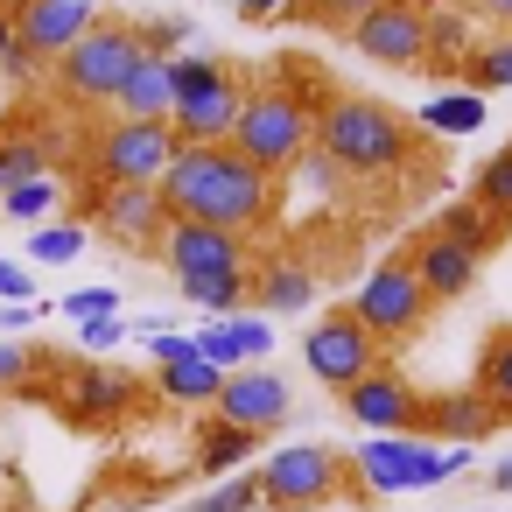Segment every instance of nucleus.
Returning <instances> with one entry per match:
<instances>
[{
  "label": "nucleus",
  "instance_id": "nucleus-1",
  "mask_svg": "<svg viewBox=\"0 0 512 512\" xmlns=\"http://www.w3.org/2000/svg\"><path fill=\"white\" fill-rule=\"evenodd\" d=\"M162 190V204H169V218H190V225H218V232H260L267 218H274V176L267 169H253L246 155H232V148H176V162H169V176L155 183Z\"/></svg>",
  "mask_w": 512,
  "mask_h": 512
},
{
  "label": "nucleus",
  "instance_id": "nucleus-2",
  "mask_svg": "<svg viewBox=\"0 0 512 512\" xmlns=\"http://www.w3.org/2000/svg\"><path fill=\"white\" fill-rule=\"evenodd\" d=\"M316 148L351 176H393L414 155V127L379 99H330L316 113Z\"/></svg>",
  "mask_w": 512,
  "mask_h": 512
},
{
  "label": "nucleus",
  "instance_id": "nucleus-3",
  "mask_svg": "<svg viewBox=\"0 0 512 512\" xmlns=\"http://www.w3.org/2000/svg\"><path fill=\"white\" fill-rule=\"evenodd\" d=\"M246 113V85L218 57H176V148H232V127Z\"/></svg>",
  "mask_w": 512,
  "mask_h": 512
},
{
  "label": "nucleus",
  "instance_id": "nucleus-4",
  "mask_svg": "<svg viewBox=\"0 0 512 512\" xmlns=\"http://www.w3.org/2000/svg\"><path fill=\"white\" fill-rule=\"evenodd\" d=\"M309 148H316V113L295 92H246V113L232 127V155L281 176V169H302Z\"/></svg>",
  "mask_w": 512,
  "mask_h": 512
},
{
  "label": "nucleus",
  "instance_id": "nucleus-5",
  "mask_svg": "<svg viewBox=\"0 0 512 512\" xmlns=\"http://www.w3.org/2000/svg\"><path fill=\"white\" fill-rule=\"evenodd\" d=\"M141 29L134 22H99L71 57H57V92L71 106H113V92L127 85V71L141 64Z\"/></svg>",
  "mask_w": 512,
  "mask_h": 512
},
{
  "label": "nucleus",
  "instance_id": "nucleus-6",
  "mask_svg": "<svg viewBox=\"0 0 512 512\" xmlns=\"http://www.w3.org/2000/svg\"><path fill=\"white\" fill-rule=\"evenodd\" d=\"M176 162V134L169 127H134V120H106L92 134V176L106 190H155Z\"/></svg>",
  "mask_w": 512,
  "mask_h": 512
},
{
  "label": "nucleus",
  "instance_id": "nucleus-7",
  "mask_svg": "<svg viewBox=\"0 0 512 512\" xmlns=\"http://www.w3.org/2000/svg\"><path fill=\"white\" fill-rule=\"evenodd\" d=\"M428 288L414 281V267L407 260H386V267H372L365 281H358V295H351V316L379 337V344H407V337H421V323H428Z\"/></svg>",
  "mask_w": 512,
  "mask_h": 512
},
{
  "label": "nucleus",
  "instance_id": "nucleus-8",
  "mask_svg": "<svg viewBox=\"0 0 512 512\" xmlns=\"http://www.w3.org/2000/svg\"><path fill=\"white\" fill-rule=\"evenodd\" d=\"M351 477H358L365 498H393V491H428L449 470H442V449L421 442V435H372V442L351 449Z\"/></svg>",
  "mask_w": 512,
  "mask_h": 512
},
{
  "label": "nucleus",
  "instance_id": "nucleus-9",
  "mask_svg": "<svg viewBox=\"0 0 512 512\" xmlns=\"http://www.w3.org/2000/svg\"><path fill=\"white\" fill-rule=\"evenodd\" d=\"M260 491L274 512H309V505H330L344 491V456L330 442H295V449H274L260 463Z\"/></svg>",
  "mask_w": 512,
  "mask_h": 512
},
{
  "label": "nucleus",
  "instance_id": "nucleus-10",
  "mask_svg": "<svg viewBox=\"0 0 512 512\" xmlns=\"http://www.w3.org/2000/svg\"><path fill=\"white\" fill-rule=\"evenodd\" d=\"M302 365H309V379H316V386L351 393L365 372H379V337H372L351 309H337V316H323V323L302 337Z\"/></svg>",
  "mask_w": 512,
  "mask_h": 512
},
{
  "label": "nucleus",
  "instance_id": "nucleus-11",
  "mask_svg": "<svg viewBox=\"0 0 512 512\" xmlns=\"http://www.w3.org/2000/svg\"><path fill=\"white\" fill-rule=\"evenodd\" d=\"M351 50L386 64V71H421V57H428V8L421 0H379V8L351 29Z\"/></svg>",
  "mask_w": 512,
  "mask_h": 512
},
{
  "label": "nucleus",
  "instance_id": "nucleus-12",
  "mask_svg": "<svg viewBox=\"0 0 512 512\" xmlns=\"http://www.w3.org/2000/svg\"><path fill=\"white\" fill-rule=\"evenodd\" d=\"M92 225H99V239H113L120 253H162V239H169L176 218H169L162 190H106V183H99Z\"/></svg>",
  "mask_w": 512,
  "mask_h": 512
},
{
  "label": "nucleus",
  "instance_id": "nucleus-13",
  "mask_svg": "<svg viewBox=\"0 0 512 512\" xmlns=\"http://www.w3.org/2000/svg\"><path fill=\"white\" fill-rule=\"evenodd\" d=\"M106 15H99V0H15V36H22V50L43 64H57V57H71L92 29H99Z\"/></svg>",
  "mask_w": 512,
  "mask_h": 512
},
{
  "label": "nucleus",
  "instance_id": "nucleus-14",
  "mask_svg": "<svg viewBox=\"0 0 512 512\" xmlns=\"http://www.w3.org/2000/svg\"><path fill=\"white\" fill-rule=\"evenodd\" d=\"M134 393H141V379L127 365H106V358H85L64 372V414L78 428H113L120 414H134Z\"/></svg>",
  "mask_w": 512,
  "mask_h": 512
},
{
  "label": "nucleus",
  "instance_id": "nucleus-15",
  "mask_svg": "<svg viewBox=\"0 0 512 512\" xmlns=\"http://www.w3.org/2000/svg\"><path fill=\"white\" fill-rule=\"evenodd\" d=\"M337 400H344V414H351L365 435H421V407H428V400H421L400 372H386V365L365 372V379H358L351 393H337Z\"/></svg>",
  "mask_w": 512,
  "mask_h": 512
},
{
  "label": "nucleus",
  "instance_id": "nucleus-16",
  "mask_svg": "<svg viewBox=\"0 0 512 512\" xmlns=\"http://www.w3.org/2000/svg\"><path fill=\"white\" fill-rule=\"evenodd\" d=\"M162 267H169L176 281L246 274V239H239V232H218V225H190V218H176L169 239H162Z\"/></svg>",
  "mask_w": 512,
  "mask_h": 512
},
{
  "label": "nucleus",
  "instance_id": "nucleus-17",
  "mask_svg": "<svg viewBox=\"0 0 512 512\" xmlns=\"http://www.w3.org/2000/svg\"><path fill=\"white\" fill-rule=\"evenodd\" d=\"M218 421H232V428H253V435H267V428H281L288 421V379L281 372H267V365H246V372H232L225 386H218Z\"/></svg>",
  "mask_w": 512,
  "mask_h": 512
},
{
  "label": "nucleus",
  "instance_id": "nucleus-18",
  "mask_svg": "<svg viewBox=\"0 0 512 512\" xmlns=\"http://www.w3.org/2000/svg\"><path fill=\"white\" fill-rule=\"evenodd\" d=\"M407 267H414V281L428 288V302H463V295L477 288V274H484V260L463 253V246H449L442 232H421L414 253H407Z\"/></svg>",
  "mask_w": 512,
  "mask_h": 512
},
{
  "label": "nucleus",
  "instance_id": "nucleus-19",
  "mask_svg": "<svg viewBox=\"0 0 512 512\" xmlns=\"http://www.w3.org/2000/svg\"><path fill=\"white\" fill-rule=\"evenodd\" d=\"M169 113H176V57H141L127 71V85L113 92V120L169 127Z\"/></svg>",
  "mask_w": 512,
  "mask_h": 512
},
{
  "label": "nucleus",
  "instance_id": "nucleus-20",
  "mask_svg": "<svg viewBox=\"0 0 512 512\" xmlns=\"http://www.w3.org/2000/svg\"><path fill=\"white\" fill-rule=\"evenodd\" d=\"M267 351H274V323L267 316H218V323L197 330V358H211L225 379L246 372V365H260Z\"/></svg>",
  "mask_w": 512,
  "mask_h": 512
},
{
  "label": "nucleus",
  "instance_id": "nucleus-21",
  "mask_svg": "<svg viewBox=\"0 0 512 512\" xmlns=\"http://www.w3.org/2000/svg\"><path fill=\"white\" fill-rule=\"evenodd\" d=\"M491 428H505V421H498V407H491L477 386H470V393H442V400L421 407V442L442 435L449 449H470V442H484Z\"/></svg>",
  "mask_w": 512,
  "mask_h": 512
},
{
  "label": "nucleus",
  "instance_id": "nucleus-22",
  "mask_svg": "<svg viewBox=\"0 0 512 512\" xmlns=\"http://www.w3.org/2000/svg\"><path fill=\"white\" fill-rule=\"evenodd\" d=\"M477 57V29H470V8H428V57H421V71L449 92L456 78H463V64Z\"/></svg>",
  "mask_w": 512,
  "mask_h": 512
},
{
  "label": "nucleus",
  "instance_id": "nucleus-23",
  "mask_svg": "<svg viewBox=\"0 0 512 512\" xmlns=\"http://www.w3.org/2000/svg\"><path fill=\"white\" fill-rule=\"evenodd\" d=\"M414 120H421V134H477V127H484V92L449 85V92H435Z\"/></svg>",
  "mask_w": 512,
  "mask_h": 512
},
{
  "label": "nucleus",
  "instance_id": "nucleus-24",
  "mask_svg": "<svg viewBox=\"0 0 512 512\" xmlns=\"http://www.w3.org/2000/svg\"><path fill=\"white\" fill-rule=\"evenodd\" d=\"M253 449H260V435H253V428L211 421V428H204V442H197V470H211V477H239Z\"/></svg>",
  "mask_w": 512,
  "mask_h": 512
},
{
  "label": "nucleus",
  "instance_id": "nucleus-25",
  "mask_svg": "<svg viewBox=\"0 0 512 512\" xmlns=\"http://www.w3.org/2000/svg\"><path fill=\"white\" fill-rule=\"evenodd\" d=\"M435 232H442L449 246H463V253H477V260H484V253H491V246L505 239V225H498V218H491L484 204H449V211L435 218Z\"/></svg>",
  "mask_w": 512,
  "mask_h": 512
},
{
  "label": "nucleus",
  "instance_id": "nucleus-26",
  "mask_svg": "<svg viewBox=\"0 0 512 512\" xmlns=\"http://www.w3.org/2000/svg\"><path fill=\"white\" fill-rule=\"evenodd\" d=\"M176 288H183V302L204 309L211 323H218V316H246V302H253V274H211V281H176Z\"/></svg>",
  "mask_w": 512,
  "mask_h": 512
},
{
  "label": "nucleus",
  "instance_id": "nucleus-27",
  "mask_svg": "<svg viewBox=\"0 0 512 512\" xmlns=\"http://www.w3.org/2000/svg\"><path fill=\"white\" fill-rule=\"evenodd\" d=\"M218 386H225V372L211 365V358H176V365H162V393L176 400V407H204V400H218Z\"/></svg>",
  "mask_w": 512,
  "mask_h": 512
},
{
  "label": "nucleus",
  "instance_id": "nucleus-28",
  "mask_svg": "<svg viewBox=\"0 0 512 512\" xmlns=\"http://www.w3.org/2000/svg\"><path fill=\"white\" fill-rule=\"evenodd\" d=\"M477 393L498 407V421H512V330H491V344L477 351Z\"/></svg>",
  "mask_w": 512,
  "mask_h": 512
},
{
  "label": "nucleus",
  "instance_id": "nucleus-29",
  "mask_svg": "<svg viewBox=\"0 0 512 512\" xmlns=\"http://www.w3.org/2000/svg\"><path fill=\"white\" fill-rule=\"evenodd\" d=\"M253 295H260V316H295V309H309L316 281H309V267H267Z\"/></svg>",
  "mask_w": 512,
  "mask_h": 512
},
{
  "label": "nucleus",
  "instance_id": "nucleus-30",
  "mask_svg": "<svg viewBox=\"0 0 512 512\" xmlns=\"http://www.w3.org/2000/svg\"><path fill=\"white\" fill-rule=\"evenodd\" d=\"M85 246H92V225H71V218H64V225H36V232H29V260H43V267H71Z\"/></svg>",
  "mask_w": 512,
  "mask_h": 512
},
{
  "label": "nucleus",
  "instance_id": "nucleus-31",
  "mask_svg": "<svg viewBox=\"0 0 512 512\" xmlns=\"http://www.w3.org/2000/svg\"><path fill=\"white\" fill-rule=\"evenodd\" d=\"M463 85L470 92H512V36L477 43V57L463 64Z\"/></svg>",
  "mask_w": 512,
  "mask_h": 512
},
{
  "label": "nucleus",
  "instance_id": "nucleus-32",
  "mask_svg": "<svg viewBox=\"0 0 512 512\" xmlns=\"http://www.w3.org/2000/svg\"><path fill=\"white\" fill-rule=\"evenodd\" d=\"M470 204H484L498 225H512V141L477 169V190H470Z\"/></svg>",
  "mask_w": 512,
  "mask_h": 512
},
{
  "label": "nucleus",
  "instance_id": "nucleus-33",
  "mask_svg": "<svg viewBox=\"0 0 512 512\" xmlns=\"http://www.w3.org/2000/svg\"><path fill=\"white\" fill-rule=\"evenodd\" d=\"M0 176H8V190L50 176V141H36V134H8V141H0Z\"/></svg>",
  "mask_w": 512,
  "mask_h": 512
},
{
  "label": "nucleus",
  "instance_id": "nucleus-34",
  "mask_svg": "<svg viewBox=\"0 0 512 512\" xmlns=\"http://www.w3.org/2000/svg\"><path fill=\"white\" fill-rule=\"evenodd\" d=\"M64 204V190H57V176H36V183H15L8 197H0V211H8L15 225H36V218H50Z\"/></svg>",
  "mask_w": 512,
  "mask_h": 512
},
{
  "label": "nucleus",
  "instance_id": "nucleus-35",
  "mask_svg": "<svg viewBox=\"0 0 512 512\" xmlns=\"http://www.w3.org/2000/svg\"><path fill=\"white\" fill-rule=\"evenodd\" d=\"M253 505H267V491H260V470H239V477H218L204 498H197V512H253Z\"/></svg>",
  "mask_w": 512,
  "mask_h": 512
},
{
  "label": "nucleus",
  "instance_id": "nucleus-36",
  "mask_svg": "<svg viewBox=\"0 0 512 512\" xmlns=\"http://www.w3.org/2000/svg\"><path fill=\"white\" fill-rule=\"evenodd\" d=\"M29 379H36V351L8 337V344H0V393H22Z\"/></svg>",
  "mask_w": 512,
  "mask_h": 512
},
{
  "label": "nucleus",
  "instance_id": "nucleus-37",
  "mask_svg": "<svg viewBox=\"0 0 512 512\" xmlns=\"http://www.w3.org/2000/svg\"><path fill=\"white\" fill-rule=\"evenodd\" d=\"M0 71H15V78L36 71V57H29L22 36H15V8H8V0H0Z\"/></svg>",
  "mask_w": 512,
  "mask_h": 512
},
{
  "label": "nucleus",
  "instance_id": "nucleus-38",
  "mask_svg": "<svg viewBox=\"0 0 512 512\" xmlns=\"http://www.w3.org/2000/svg\"><path fill=\"white\" fill-rule=\"evenodd\" d=\"M64 316H78V323H92V316H120V288H85V295L64 302Z\"/></svg>",
  "mask_w": 512,
  "mask_h": 512
},
{
  "label": "nucleus",
  "instance_id": "nucleus-39",
  "mask_svg": "<svg viewBox=\"0 0 512 512\" xmlns=\"http://www.w3.org/2000/svg\"><path fill=\"white\" fill-rule=\"evenodd\" d=\"M372 8H379V0H316L309 15H316V22H337V29H358Z\"/></svg>",
  "mask_w": 512,
  "mask_h": 512
},
{
  "label": "nucleus",
  "instance_id": "nucleus-40",
  "mask_svg": "<svg viewBox=\"0 0 512 512\" xmlns=\"http://www.w3.org/2000/svg\"><path fill=\"white\" fill-rule=\"evenodd\" d=\"M0 302H36V274L22 260H0Z\"/></svg>",
  "mask_w": 512,
  "mask_h": 512
},
{
  "label": "nucleus",
  "instance_id": "nucleus-41",
  "mask_svg": "<svg viewBox=\"0 0 512 512\" xmlns=\"http://www.w3.org/2000/svg\"><path fill=\"white\" fill-rule=\"evenodd\" d=\"M120 337H127V323H120V316H92V323L78 330V344H85V351H113Z\"/></svg>",
  "mask_w": 512,
  "mask_h": 512
},
{
  "label": "nucleus",
  "instance_id": "nucleus-42",
  "mask_svg": "<svg viewBox=\"0 0 512 512\" xmlns=\"http://www.w3.org/2000/svg\"><path fill=\"white\" fill-rule=\"evenodd\" d=\"M148 351H155V365H176V358H190V351H197V337H176V330H155V337H148Z\"/></svg>",
  "mask_w": 512,
  "mask_h": 512
},
{
  "label": "nucleus",
  "instance_id": "nucleus-43",
  "mask_svg": "<svg viewBox=\"0 0 512 512\" xmlns=\"http://www.w3.org/2000/svg\"><path fill=\"white\" fill-rule=\"evenodd\" d=\"M36 323V302H0V337H22Z\"/></svg>",
  "mask_w": 512,
  "mask_h": 512
},
{
  "label": "nucleus",
  "instance_id": "nucleus-44",
  "mask_svg": "<svg viewBox=\"0 0 512 512\" xmlns=\"http://www.w3.org/2000/svg\"><path fill=\"white\" fill-rule=\"evenodd\" d=\"M232 15L239 22H274V15H288V0H232Z\"/></svg>",
  "mask_w": 512,
  "mask_h": 512
},
{
  "label": "nucleus",
  "instance_id": "nucleus-45",
  "mask_svg": "<svg viewBox=\"0 0 512 512\" xmlns=\"http://www.w3.org/2000/svg\"><path fill=\"white\" fill-rule=\"evenodd\" d=\"M470 15H484V22H498L505 36H512V0H463Z\"/></svg>",
  "mask_w": 512,
  "mask_h": 512
},
{
  "label": "nucleus",
  "instance_id": "nucleus-46",
  "mask_svg": "<svg viewBox=\"0 0 512 512\" xmlns=\"http://www.w3.org/2000/svg\"><path fill=\"white\" fill-rule=\"evenodd\" d=\"M491 491H512V456H505V463H491Z\"/></svg>",
  "mask_w": 512,
  "mask_h": 512
},
{
  "label": "nucleus",
  "instance_id": "nucleus-47",
  "mask_svg": "<svg viewBox=\"0 0 512 512\" xmlns=\"http://www.w3.org/2000/svg\"><path fill=\"white\" fill-rule=\"evenodd\" d=\"M0 197H8V176H0Z\"/></svg>",
  "mask_w": 512,
  "mask_h": 512
}]
</instances>
